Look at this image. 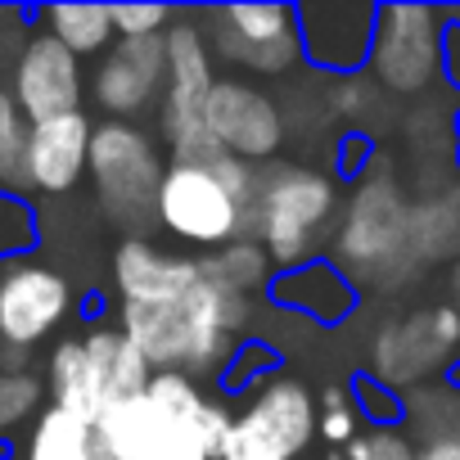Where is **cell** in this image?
<instances>
[{
    "mask_svg": "<svg viewBox=\"0 0 460 460\" xmlns=\"http://www.w3.org/2000/svg\"><path fill=\"white\" fill-rule=\"evenodd\" d=\"M447 285H451V307L460 312V253H456V262H451V276H447Z\"/></svg>",
    "mask_w": 460,
    "mask_h": 460,
    "instance_id": "cell-33",
    "label": "cell"
},
{
    "mask_svg": "<svg viewBox=\"0 0 460 460\" xmlns=\"http://www.w3.org/2000/svg\"><path fill=\"white\" fill-rule=\"evenodd\" d=\"M217 73L276 82L303 68V37L294 5H212L194 10Z\"/></svg>",
    "mask_w": 460,
    "mask_h": 460,
    "instance_id": "cell-6",
    "label": "cell"
},
{
    "mask_svg": "<svg viewBox=\"0 0 460 460\" xmlns=\"http://www.w3.org/2000/svg\"><path fill=\"white\" fill-rule=\"evenodd\" d=\"M19 460H91V424L50 406L23 429Z\"/></svg>",
    "mask_w": 460,
    "mask_h": 460,
    "instance_id": "cell-22",
    "label": "cell"
},
{
    "mask_svg": "<svg viewBox=\"0 0 460 460\" xmlns=\"http://www.w3.org/2000/svg\"><path fill=\"white\" fill-rule=\"evenodd\" d=\"M456 348H460V312L451 303L388 321L370 343V366H375L370 379L397 393L402 384H420L433 370H442Z\"/></svg>",
    "mask_w": 460,
    "mask_h": 460,
    "instance_id": "cell-13",
    "label": "cell"
},
{
    "mask_svg": "<svg viewBox=\"0 0 460 460\" xmlns=\"http://www.w3.org/2000/svg\"><path fill=\"white\" fill-rule=\"evenodd\" d=\"M118 41H140V37H163L167 23L176 19L172 5H109Z\"/></svg>",
    "mask_w": 460,
    "mask_h": 460,
    "instance_id": "cell-29",
    "label": "cell"
},
{
    "mask_svg": "<svg viewBox=\"0 0 460 460\" xmlns=\"http://www.w3.org/2000/svg\"><path fill=\"white\" fill-rule=\"evenodd\" d=\"M230 429V402L203 393L190 375H154L140 397L109 406L91 442L113 460H217Z\"/></svg>",
    "mask_w": 460,
    "mask_h": 460,
    "instance_id": "cell-2",
    "label": "cell"
},
{
    "mask_svg": "<svg viewBox=\"0 0 460 460\" xmlns=\"http://www.w3.org/2000/svg\"><path fill=\"white\" fill-rule=\"evenodd\" d=\"M343 460H420V451L402 429H361L343 447Z\"/></svg>",
    "mask_w": 460,
    "mask_h": 460,
    "instance_id": "cell-28",
    "label": "cell"
},
{
    "mask_svg": "<svg viewBox=\"0 0 460 460\" xmlns=\"http://www.w3.org/2000/svg\"><path fill=\"white\" fill-rule=\"evenodd\" d=\"M46 411V384L37 370H5L0 366V442L23 433Z\"/></svg>",
    "mask_w": 460,
    "mask_h": 460,
    "instance_id": "cell-24",
    "label": "cell"
},
{
    "mask_svg": "<svg viewBox=\"0 0 460 460\" xmlns=\"http://www.w3.org/2000/svg\"><path fill=\"white\" fill-rule=\"evenodd\" d=\"M73 312V280L50 262L23 258L0 267V348L28 352L46 343Z\"/></svg>",
    "mask_w": 460,
    "mask_h": 460,
    "instance_id": "cell-12",
    "label": "cell"
},
{
    "mask_svg": "<svg viewBox=\"0 0 460 460\" xmlns=\"http://www.w3.org/2000/svg\"><path fill=\"white\" fill-rule=\"evenodd\" d=\"M82 348L95 366V379H100V393H104V411L127 402V397H140L154 379V370L145 366V357L122 339L118 325H91L82 334Z\"/></svg>",
    "mask_w": 460,
    "mask_h": 460,
    "instance_id": "cell-20",
    "label": "cell"
},
{
    "mask_svg": "<svg viewBox=\"0 0 460 460\" xmlns=\"http://www.w3.org/2000/svg\"><path fill=\"white\" fill-rule=\"evenodd\" d=\"M316 442V393L289 375L271 370L230 406V429L217 460H298Z\"/></svg>",
    "mask_w": 460,
    "mask_h": 460,
    "instance_id": "cell-7",
    "label": "cell"
},
{
    "mask_svg": "<svg viewBox=\"0 0 460 460\" xmlns=\"http://www.w3.org/2000/svg\"><path fill=\"white\" fill-rule=\"evenodd\" d=\"M442 10L429 5H375V32L366 73L393 95H420L442 77Z\"/></svg>",
    "mask_w": 460,
    "mask_h": 460,
    "instance_id": "cell-10",
    "label": "cell"
},
{
    "mask_svg": "<svg viewBox=\"0 0 460 460\" xmlns=\"http://www.w3.org/2000/svg\"><path fill=\"white\" fill-rule=\"evenodd\" d=\"M294 10H298L303 64L334 77H357L366 68L375 5H366V0H321V5H294Z\"/></svg>",
    "mask_w": 460,
    "mask_h": 460,
    "instance_id": "cell-16",
    "label": "cell"
},
{
    "mask_svg": "<svg viewBox=\"0 0 460 460\" xmlns=\"http://www.w3.org/2000/svg\"><path fill=\"white\" fill-rule=\"evenodd\" d=\"M352 393H357V415H361V424L370 420V429H397V420L406 415L402 411V397L393 393V388H384V384H375L370 375H361L357 384H352Z\"/></svg>",
    "mask_w": 460,
    "mask_h": 460,
    "instance_id": "cell-30",
    "label": "cell"
},
{
    "mask_svg": "<svg viewBox=\"0 0 460 460\" xmlns=\"http://www.w3.org/2000/svg\"><path fill=\"white\" fill-rule=\"evenodd\" d=\"M163 172H167V154L145 122H109V118L95 122L86 181L95 190L100 212L113 226L136 230L140 221L154 217Z\"/></svg>",
    "mask_w": 460,
    "mask_h": 460,
    "instance_id": "cell-8",
    "label": "cell"
},
{
    "mask_svg": "<svg viewBox=\"0 0 460 460\" xmlns=\"http://www.w3.org/2000/svg\"><path fill=\"white\" fill-rule=\"evenodd\" d=\"M28 131H32V122L19 113V104L10 100V91L0 86V190L28 194V181H23V163H28Z\"/></svg>",
    "mask_w": 460,
    "mask_h": 460,
    "instance_id": "cell-26",
    "label": "cell"
},
{
    "mask_svg": "<svg viewBox=\"0 0 460 460\" xmlns=\"http://www.w3.org/2000/svg\"><path fill=\"white\" fill-rule=\"evenodd\" d=\"M442 73L451 86H460V19L456 14H447L442 23Z\"/></svg>",
    "mask_w": 460,
    "mask_h": 460,
    "instance_id": "cell-31",
    "label": "cell"
},
{
    "mask_svg": "<svg viewBox=\"0 0 460 460\" xmlns=\"http://www.w3.org/2000/svg\"><path fill=\"white\" fill-rule=\"evenodd\" d=\"M5 91L28 122L77 113L82 100H86V64L73 59L55 37L32 28L10 59V86Z\"/></svg>",
    "mask_w": 460,
    "mask_h": 460,
    "instance_id": "cell-15",
    "label": "cell"
},
{
    "mask_svg": "<svg viewBox=\"0 0 460 460\" xmlns=\"http://www.w3.org/2000/svg\"><path fill=\"white\" fill-rule=\"evenodd\" d=\"M339 221V181L307 163H267L258 172L249 240L262 244L276 271H294L321 258V244Z\"/></svg>",
    "mask_w": 460,
    "mask_h": 460,
    "instance_id": "cell-4",
    "label": "cell"
},
{
    "mask_svg": "<svg viewBox=\"0 0 460 460\" xmlns=\"http://www.w3.org/2000/svg\"><path fill=\"white\" fill-rule=\"evenodd\" d=\"M28 19H32L37 32L55 37V41H59L73 59H82V64H86V59H100V55L118 41L109 5H46V10H32Z\"/></svg>",
    "mask_w": 460,
    "mask_h": 460,
    "instance_id": "cell-21",
    "label": "cell"
},
{
    "mask_svg": "<svg viewBox=\"0 0 460 460\" xmlns=\"http://www.w3.org/2000/svg\"><path fill=\"white\" fill-rule=\"evenodd\" d=\"M46 402L95 424L104 415V393H100V379H95V366L82 348V334L77 339H59L50 348V361H46Z\"/></svg>",
    "mask_w": 460,
    "mask_h": 460,
    "instance_id": "cell-19",
    "label": "cell"
},
{
    "mask_svg": "<svg viewBox=\"0 0 460 460\" xmlns=\"http://www.w3.org/2000/svg\"><path fill=\"white\" fill-rule=\"evenodd\" d=\"M415 451H420V460H460V438H429Z\"/></svg>",
    "mask_w": 460,
    "mask_h": 460,
    "instance_id": "cell-32",
    "label": "cell"
},
{
    "mask_svg": "<svg viewBox=\"0 0 460 460\" xmlns=\"http://www.w3.org/2000/svg\"><path fill=\"white\" fill-rule=\"evenodd\" d=\"M203 122L226 158H240L249 167L276 163L285 149V136H289L280 100L262 82L230 77V73H217L208 104H203Z\"/></svg>",
    "mask_w": 460,
    "mask_h": 460,
    "instance_id": "cell-11",
    "label": "cell"
},
{
    "mask_svg": "<svg viewBox=\"0 0 460 460\" xmlns=\"http://www.w3.org/2000/svg\"><path fill=\"white\" fill-rule=\"evenodd\" d=\"M411 258V203L388 176H366L339 226L334 267L357 285V276H388Z\"/></svg>",
    "mask_w": 460,
    "mask_h": 460,
    "instance_id": "cell-9",
    "label": "cell"
},
{
    "mask_svg": "<svg viewBox=\"0 0 460 460\" xmlns=\"http://www.w3.org/2000/svg\"><path fill=\"white\" fill-rule=\"evenodd\" d=\"M41 244V221L28 194L0 190V267L32 258Z\"/></svg>",
    "mask_w": 460,
    "mask_h": 460,
    "instance_id": "cell-25",
    "label": "cell"
},
{
    "mask_svg": "<svg viewBox=\"0 0 460 460\" xmlns=\"http://www.w3.org/2000/svg\"><path fill=\"white\" fill-rule=\"evenodd\" d=\"M249 321H253V298H240L226 285H217L203 267V253H199V280H190L185 289L149 303H118V330L154 375L221 379L235 348L249 343Z\"/></svg>",
    "mask_w": 460,
    "mask_h": 460,
    "instance_id": "cell-1",
    "label": "cell"
},
{
    "mask_svg": "<svg viewBox=\"0 0 460 460\" xmlns=\"http://www.w3.org/2000/svg\"><path fill=\"white\" fill-rule=\"evenodd\" d=\"M203 267L217 285H226L240 298H253L276 280V267H271V258L262 253L258 240H235V244L217 249V253H203Z\"/></svg>",
    "mask_w": 460,
    "mask_h": 460,
    "instance_id": "cell-23",
    "label": "cell"
},
{
    "mask_svg": "<svg viewBox=\"0 0 460 460\" xmlns=\"http://www.w3.org/2000/svg\"><path fill=\"white\" fill-rule=\"evenodd\" d=\"M258 190V167L240 158H212V163H167L154 199V221L172 240L190 249H226L249 240V208Z\"/></svg>",
    "mask_w": 460,
    "mask_h": 460,
    "instance_id": "cell-3",
    "label": "cell"
},
{
    "mask_svg": "<svg viewBox=\"0 0 460 460\" xmlns=\"http://www.w3.org/2000/svg\"><path fill=\"white\" fill-rule=\"evenodd\" d=\"M91 113H59L46 122H32L28 131V163L23 181L37 194H73L86 181V158H91Z\"/></svg>",
    "mask_w": 460,
    "mask_h": 460,
    "instance_id": "cell-17",
    "label": "cell"
},
{
    "mask_svg": "<svg viewBox=\"0 0 460 460\" xmlns=\"http://www.w3.org/2000/svg\"><path fill=\"white\" fill-rule=\"evenodd\" d=\"M163 59H167V82H163V100L154 109V118H158L154 136H158L167 163L221 158V149L203 122V104H208V91L217 82V64H212V50L194 23V10H176V19L167 23Z\"/></svg>",
    "mask_w": 460,
    "mask_h": 460,
    "instance_id": "cell-5",
    "label": "cell"
},
{
    "mask_svg": "<svg viewBox=\"0 0 460 460\" xmlns=\"http://www.w3.org/2000/svg\"><path fill=\"white\" fill-rule=\"evenodd\" d=\"M361 429H366V424H361V415H357L348 388H343V384H330V388L321 393V402H316V433H321L330 447L343 451Z\"/></svg>",
    "mask_w": 460,
    "mask_h": 460,
    "instance_id": "cell-27",
    "label": "cell"
},
{
    "mask_svg": "<svg viewBox=\"0 0 460 460\" xmlns=\"http://www.w3.org/2000/svg\"><path fill=\"white\" fill-rule=\"evenodd\" d=\"M267 294L280 307H289V312H298V316H307L316 325H339V321H348L357 312V285L325 258L303 262L294 271H276Z\"/></svg>",
    "mask_w": 460,
    "mask_h": 460,
    "instance_id": "cell-18",
    "label": "cell"
},
{
    "mask_svg": "<svg viewBox=\"0 0 460 460\" xmlns=\"http://www.w3.org/2000/svg\"><path fill=\"white\" fill-rule=\"evenodd\" d=\"M163 82H167L163 37L113 41L86 73V95L109 122H140L145 113L158 109Z\"/></svg>",
    "mask_w": 460,
    "mask_h": 460,
    "instance_id": "cell-14",
    "label": "cell"
}]
</instances>
